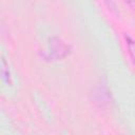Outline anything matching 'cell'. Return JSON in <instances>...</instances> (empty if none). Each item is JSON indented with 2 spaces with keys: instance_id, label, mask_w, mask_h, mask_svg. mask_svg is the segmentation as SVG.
<instances>
[{
  "instance_id": "1",
  "label": "cell",
  "mask_w": 135,
  "mask_h": 135,
  "mask_svg": "<svg viewBox=\"0 0 135 135\" xmlns=\"http://www.w3.org/2000/svg\"><path fill=\"white\" fill-rule=\"evenodd\" d=\"M49 57L62 59L70 54V46L59 37H52L49 43Z\"/></svg>"
},
{
  "instance_id": "2",
  "label": "cell",
  "mask_w": 135,
  "mask_h": 135,
  "mask_svg": "<svg viewBox=\"0 0 135 135\" xmlns=\"http://www.w3.org/2000/svg\"><path fill=\"white\" fill-rule=\"evenodd\" d=\"M124 40H126V44H127L130 57H131L133 63L135 64V40L130 35H127V34H124Z\"/></svg>"
},
{
  "instance_id": "3",
  "label": "cell",
  "mask_w": 135,
  "mask_h": 135,
  "mask_svg": "<svg viewBox=\"0 0 135 135\" xmlns=\"http://www.w3.org/2000/svg\"><path fill=\"white\" fill-rule=\"evenodd\" d=\"M1 74H2V78L4 80L5 83L7 84H11V73L8 71V68H7V64H6V61L4 58H2V68H1Z\"/></svg>"
}]
</instances>
